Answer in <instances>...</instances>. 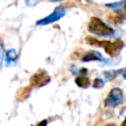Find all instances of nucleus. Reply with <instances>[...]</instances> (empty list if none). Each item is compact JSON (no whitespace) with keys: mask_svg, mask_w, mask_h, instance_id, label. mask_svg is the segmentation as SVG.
<instances>
[{"mask_svg":"<svg viewBox=\"0 0 126 126\" xmlns=\"http://www.w3.org/2000/svg\"><path fill=\"white\" fill-rule=\"evenodd\" d=\"M86 40H87V42H88L89 44L97 45V46H102V47L104 48L105 52H106L108 55H110V56H116V55L119 53V51L123 48V45H124L123 41L120 40V39H116V40L113 41V42H111V41H109V40L99 41V40H97V39H95V38H94V37L88 36V37L86 38Z\"/></svg>","mask_w":126,"mask_h":126,"instance_id":"f257e3e1","label":"nucleus"},{"mask_svg":"<svg viewBox=\"0 0 126 126\" xmlns=\"http://www.w3.org/2000/svg\"><path fill=\"white\" fill-rule=\"evenodd\" d=\"M88 29L92 33H94L98 36H111L114 34L113 29L96 17H93L91 19L88 25Z\"/></svg>","mask_w":126,"mask_h":126,"instance_id":"f03ea898","label":"nucleus"},{"mask_svg":"<svg viewBox=\"0 0 126 126\" xmlns=\"http://www.w3.org/2000/svg\"><path fill=\"white\" fill-rule=\"evenodd\" d=\"M122 99H123L122 91L119 88H114L110 91L107 97L105 98L104 104H105V106L115 107V106H117L118 104H120L122 102Z\"/></svg>","mask_w":126,"mask_h":126,"instance_id":"7ed1b4c3","label":"nucleus"},{"mask_svg":"<svg viewBox=\"0 0 126 126\" xmlns=\"http://www.w3.org/2000/svg\"><path fill=\"white\" fill-rule=\"evenodd\" d=\"M65 15V9L63 7H57L55 8V10L50 14L48 15L47 17L39 20L36 22L37 25H48V24H51V23H54V22H57L58 20H60L63 16Z\"/></svg>","mask_w":126,"mask_h":126,"instance_id":"20e7f679","label":"nucleus"},{"mask_svg":"<svg viewBox=\"0 0 126 126\" xmlns=\"http://www.w3.org/2000/svg\"><path fill=\"white\" fill-rule=\"evenodd\" d=\"M49 81H50V77L48 76V74L43 70H39L35 74H33L32 77L31 78V85L32 87L39 88L46 85Z\"/></svg>","mask_w":126,"mask_h":126,"instance_id":"39448f33","label":"nucleus"},{"mask_svg":"<svg viewBox=\"0 0 126 126\" xmlns=\"http://www.w3.org/2000/svg\"><path fill=\"white\" fill-rule=\"evenodd\" d=\"M17 58H18V53L15 49H9L7 52H6V55H5V62H6V66L7 67H10V66H13L16 64V61H17Z\"/></svg>","mask_w":126,"mask_h":126,"instance_id":"423d86ee","label":"nucleus"},{"mask_svg":"<svg viewBox=\"0 0 126 126\" xmlns=\"http://www.w3.org/2000/svg\"><path fill=\"white\" fill-rule=\"evenodd\" d=\"M103 58L101 56V54L95 50H92L88 53H86L84 55V57L82 58V60L84 62H89V61H101Z\"/></svg>","mask_w":126,"mask_h":126,"instance_id":"0eeeda50","label":"nucleus"},{"mask_svg":"<svg viewBox=\"0 0 126 126\" xmlns=\"http://www.w3.org/2000/svg\"><path fill=\"white\" fill-rule=\"evenodd\" d=\"M75 82L81 88H88L90 86V84H91L89 78H87L85 76H79V77H77L76 80H75Z\"/></svg>","mask_w":126,"mask_h":126,"instance_id":"6e6552de","label":"nucleus"},{"mask_svg":"<svg viewBox=\"0 0 126 126\" xmlns=\"http://www.w3.org/2000/svg\"><path fill=\"white\" fill-rule=\"evenodd\" d=\"M93 86H94V88H95V89H100V88H102V87L104 86V82H103L101 79L96 78V79H94Z\"/></svg>","mask_w":126,"mask_h":126,"instance_id":"1a4fd4ad","label":"nucleus"},{"mask_svg":"<svg viewBox=\"0 0 126 126\" xmlns=\"http://www.w3.org/2000/svg\"><path fill=\"white\" fill-rule=\"evenodd\" d=\"M38 2L39 0H26V4L30 7H34Z\"/></svg>","mask_w":126,"mask_h":126,"instance_id":"9d476101","label":"nucleus"},{"mask_svg":"<svg viewBox=\"0 0 126 126\" xmlns=\"http://www.w3.org/2000/svg\"><path fill=\"white\" fill-rule=\"evenodd\" d=\"M3 53H4V50H3V47L0 48V68L2 66V61H3Z\"/></svg>","mask_w":126,"mask_h":126,"instance_id":"9b49d317","label":"nucleus"},{"mask_svg":"<svg viewBox=\"0 0 126 126\" xmlns=\"http://www.w3.org/2000/svg\"><path fill=\"white\" fill-rule=\"evenodd\" d=\"M46 125H47V120H42L37 124V126H46Z\"/></svg>","mask_w":126,"mask_h":126,"instance_id":"f8f14e48","label":"nucleus"},{"mask_svg":"<svg viewBox=\"0 0 126 126\" xmlns=\"http://www.w3.org/2000/svg\"><path fill=\"white\" fill-rule=\"evenodd\" d=\"M121 126H126V118L124 119V121L122 122V124H121Z\"/></svg>","mask_w":126,"mask_h":126,"instance_id":"ddd939ff","label":"nucleus"},{"mask_svg":"<svg viewBox=\"0 0 126 126\" xmlns=\"http://www.w3.org/2000/svg\"><path fill=\"white\" fill-rule=\"evenodd\" d=\"M51 1H59V0H51Z\"/></svg>","mask_w":126,"mask_h":126,"instance_id":"4468645a","label":"nucleus"},{"mask_svg":"<svg viewBox=\"0 0 126 126\" xmlns=\"http://www.w3.org/2000/svg\"><path fill=\"white\" fill-rule=\"evenodd\" d=\"M125 8H126V7H125Z\"/></svg>","mask_w":126,"mask_h":126,"instance_id":"2eb2a0df","label":"nucleus"}]
</instances>
